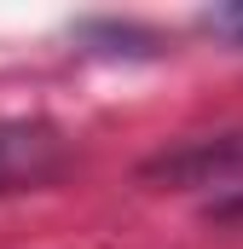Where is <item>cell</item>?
I'll list each match as a JSON object with an SVG mask.
<instances>
[{
    "label": "cell",
    "mask_w": 243,
    "mask_h": 249,
    "mask_svg": "<svg viewBox=\"0 0 243 249\" xmlns=\"http://www.w3.org/2000/svg\"><path fill=\"white\" fill-rule=\"evenodd\" d=\"M145 180H162L168 191L203 197L208 214H220V220H243V133L191 139L180 151H162L145 162Z\"/></svg>",
    "instance_id": "obj_1"
},
{
    "label": "cell",
    "mask_w": 243,
    "mask_h": 249,
    "mask_svg": "<svg viewBox=\"0 0 243 249\" xmlns=\"http://www.w3.org/2000/svg\"><path fill=\"white\" fill-rule=\"evenodd\" d=\"M208 29H220L226 41H238V47H243V0H232V6H214V12H208Z\"/></svg>",
    "instance_id": "obj_3"
},
{
    "label": "cell",
    "mask_w": 243,
    "mask_h": 249,
    "mask_svg": "<svg viewBox=\"0 0 243 249\" xmlns=\"http://www.w3.org/2000/svg\"><path fill=\"white\" fill-rule=\"evenodd\" d=\"M69 162V145L41 116H0V197L47 186Z\"/></svg>",
    "instance_id": "obj_2"
}]
</instances>
